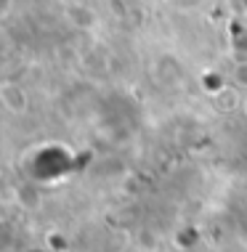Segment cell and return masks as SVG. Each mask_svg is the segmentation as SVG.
Here are the masks:
<instances>
[{
  "mask_svg": "<svg viewBox=\"0 0 247 252\" xmlns=\"http://www.w3.org/2000/svg\"><path fill=\"white\" fill-rule=\"evenodd\" d=\"M0 104H3V109H5V112H11V114H24L30 98H27V91L22 85L3 83V85H0Z\"/></svg>",
  "mask_w": 247,
  "mask_h": 252,
  "instance_id": "cell-1",
  "label": "cell"
},
{
  "mask_svg": "<svg viewBox=\"0 0 247 252\" xmlns=\"http://www.w3.org/2000/svg\"><path fill=\"white\" fill-rule=\"evenodd\" d=\"M234 80H237V85L247 88V61H242V64H237V69H234Z\"/></svg>",
  "mask_w": 247,
  "mask_h": 252,
  "instance_id": "cell-2",
  "label": "cell"
},
{
  "mask_svg": "<svg viewBox=\"0 0 247 252\" xmlns=\"http://www.w3.org/2000/svg\"><path fill=\"white\" fill-rule=\"evenodd\" d=\"M242 109H245V117H247V93H245V98H242Z\"/></svg>",
  "mask_w": 247,
  "mask_h": 252,
  "instance_id": "cell-3",
  "label": "cell"
}]
</instances>
